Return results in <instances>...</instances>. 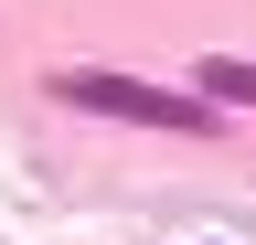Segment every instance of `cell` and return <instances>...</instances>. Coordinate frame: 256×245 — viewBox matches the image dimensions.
<instances>
[{"mask_svg": "<svg viewBox=\"0 0 256 245\" xmlns=\"http://www.w3.org/2000/svg\"><path fill=\"white\" fill-rule=\"evenodd\" d=\"M192 85H203V107H256V64H246V53H203Z\"/></svg>", "mask_w": 256, "mask_h": 245, "instance_id": "obj_2", "label": "cell"}, {"mask_svg": "<svg viewBox=\"0 0 256 245\" xmlns=\"http://www.w3.org/2000/svg\"><path fill=\"white\" fill-rule=\"evenodd\" d=\"M54 107L118 117V128H171V139H203V128H214L203 96H171V85H139V75H107V64H64V75H54Z\"/></svg>", "mask_w": 256, "mask_h": 245, "instance_id": "obj_1", "label": "cell"}]
</instances>
